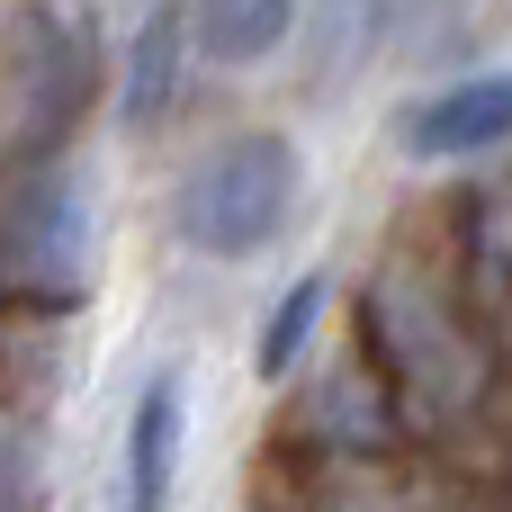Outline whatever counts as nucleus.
<instances>
[{
    "label": "nucleus",
    "mask_w": 512,
    "mask_h": 512,
    "mask_svg": "<svg viewBox=\"0 0 512 512\" xmlns=\"http://www.w3.org/2000/svg\"><path fill=\"white\" fill-rule=\"evenodd\" d=\"M99 99V18L81 0H18L0 27V153L63 162Z\"/></svg>",
    "instance_id": "1"
},
{
    "label": "nucleus",
    "mask_w": 512,
    "mask_h": 512,
    "mask_svg": "<svg viewBox=\"0 0 512 512\" xmlns=\"http://www.w3.org/2000/svg\"><path fill=\"white\" fill-rule=\"evenodd\" d=\"M297 189H306V162L279 126H243L225 144H207L180 189H171V234L207 261H252L288 234L297 216Z\"/></svg>",
    "instance_id": "2"
},
{
    "label": "nucleus",
    "mask_w": 512,
    "mask_h": 512,
    "mask_svg": "<svg viewBox=\"0 0 512 512\" xmlns=\"http://www.w3.org/2000/svg\"><path fill=\"white\" fill-rule=\"evenodd\" d=\"M99 261V207L72 162H27L0 189V306L18 315H72L90 297Z\"/></svg>",
    "instance_id": "3"
},
{
    "label": "nucleus",
    "mask_w": 512,
    "mask_h": 512,
    "mask_svg": "<svg viewBox=\"0 0 512 512\" xmlns=\"http://www.w3.org/2000/svg\"><path fill=\"white\" fill-rule=\"evenodd\" d=\"M396 144L414 162H477V153H504L512 144V72H468L432 99H414L396 117Z\"/></svg>",
    "instance_id": "4"
},
{
    "label": "nucleus",
    "mask_w": 512,
    "mask_h": 512,
    "mask_svg": "<svg viewBox=\"0 0 512 512\" xmlns=\"http://www.w3.org/2000/svg\"><path fill=\"white\" fill-rule=\"evenodd\" d=\"M180 441H189V387H180V369H162V378H144V387H135V414H126L117 512H171V486H180Z\"/></svg>",
    "instance_id": "5"
},
{
    "label": "nucleus",
    "mask_w": 512,
    "mask_h": 512,
    "mask_svg": "<svg viewBox=\"0 0 512 512\" xmlns=\"http://www.w3.org/2000/svg\"><path fill=\"white\" fill-rule=\"evenodd\" d=\"M180 72H189V0H144L135 27H126V90H117L126 135H153L171 117Z\"/></svg>",
    "instance_id": "6"
},
{
    "label": "nucleus",
    "mask_w": 512,
    "mask_h": 512,
    "mask_svg": "<svg viewBox=\"0 0 512 512\" xmlns=\"http://www.w3.org/2000/svg\"><path fill=\"white\" fill-rule=\"evenodd\" d=\"M306 0H189V45L207 63H270Z\"/></svg>",
    "instance_id": "7"
},
{
    "label": "nucleus",
    "mask_w": 512,
    "mask_h": 512,
    "mask_svg": "<svg viewBox=\"0 0 512 512\" xmlns=\"http://www.w3.org/2000/svg\"><path fill=\"white\" fill-rule=\"evenodd\" d=\"M324 297H333V279H324V270H306V279L270 306V324H261V342H252V369H261L270 387L306 360V342H315V324H324Z\"/></svg>",
    "instance_id": "8"
}]
</instances>
